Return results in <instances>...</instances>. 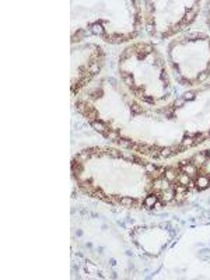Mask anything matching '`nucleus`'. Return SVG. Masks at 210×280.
I'll return each mask as SVG.
<instances>
[{
	"instance_id": "bb28decb",
	"label": "nucleus",
	"mask_w": 210,
	"mask_h": 280,
	"mask_svg": "<svg viewBox=\"0 0 210 280\" xmlns=\"http://www.w3.org/2000/svg\"><path fill=\"white\" fill-rule=\"evenodd\" d=\"M142 98H143V101H146V102H154V99L150 98V97H147V95H142Z\"/></svg>"
},
{
	"instance_id": "423d86ee",
	"label": "nucleus",
	"mask_w": 210,
	"mask_h": 280,
	"mask_svg": "<svg viewBox=\"0 0 210 280\" xmlns=\"http://www.w3.org/2000/svg\"><path fill=\"white\" fill-rule=\"evenodd\" d=\"M156 203H157V196H156V195H148V196L144 199L146 207H154Z\"/></svg>"
},
{
	"instance_id": "393cba45",
	"label": "nucleus",
	"mask_w": 210,
	"mask_h": 280,
	"mask_svg": "<svg viewBox=\"0 0 210 280\" xmlns=\"http://www.w3.org/2000/svg\"><path fill=\"white\" fill-rule=\"evenodd\" d=\"M146 168H147V171H148V172H151V171H156V165H153V164H147V167H146Z\"/></svg>"
},
{
	"instance_id": "5701e85b",
	"label": "nucleus",
	"mask_w": 210,
	"mask_h": 280,
	"mask_svg": "<svg viewBox=\"0 0 210 280\" xmlns=\"http://www.w3.org/2000/svg\"><path fill=\"white\" fill-rule=\"evenodd\" d=\"M154 28H156V24L153 23V20H150V21H148V24H147V30H148L150 32H153V30H154Z\"/></svg>"
},
{
	"instance_id": "b1692460",
	"label": "nucleus",
	"mask_w": 210,
	"mask_h": 280,
	"mask_svg": "<svg viewBox=\"0 0 210 280\" xmlns=\"http://www.w3.org/2000/svg\"><path fill=\"white\" fill-rule=\"evenodd\" d=\"M179 81L182 83L184 85H191V80H188V79H182V77H181V79H179Z\"/></svg>"
},
{
	"instance_id": "9b49d317",
	"label": "nucleus",
	"mask_w": 210,
	"mask_h": 280,
	"mask_svg": "<svg viewBox=\"0 0 210 280\" xmlns=\"http://www.w3.org/2000/svg\"><path fill=\"white\" fill-rule=\"evenodd\" d=\"M174 196H175V192H174V189H170V191L164 192L162 200H164V202H171V200L174 199Z\"/></svg>"
},
{
	"instance_id": "4468645a",
	"label": "nucleus",
	"mask_w": 210,
	"mask_h": 280,
	"mask_svg": "<svg viewBox=\"0 0 210 280\" xmlns=\"http://www.w3.org/2000/svg\"><path fill=\"white\" fill-rule=\"evenodd\" d=\"M188 183H191L189 177H188L186 174H182V175L179 177V185H185V186H188Z\"/></svg>"
},
{
	"instance_id": "dca6fc26",
	"label": "nucleus",
	"mask_w": 210,
	"mask_h": 280,
	"mask_svg": "<svg viewBox=\"0 0 210 280\" xmlns=\"http://www.w3.org/2000/svg\"><path fill=\"white\" fill-rule=\"evenodd\" d=\"M130 109H132V112H133L134 115H139V114L143 112V108H142L140 105H137V104H133V105L130 107Z\"/></svg>"
},
{
	"instance_id": "f3484780",
	"label": "nucleus",
	"mask_w": 210,
	"mask_h": 280,
	"mask_svg": "<svg viewBox=\"0 0 210 280\" xmlns=\"http://www.w3.org/2000/svg\"><path fill=\"white\" fill-rule=\"evenodd\" d=\"M184 99H185V101H192V99H195V93H192V91L185 93V94H184Z\"/></svg>"
},
{
	"instance_id": "f03ea898",
	"label": "nucleus",
	"mask_w": 210,
	"mask_h": 280,
	"mask_svg": "<svg viewBox=\"0 0 210 280\" xmlns=\"http://www.w3.org/2000/svg\"><path fill=\"white\" fill-rule=\"evenodd\" d=\"M91 126H93V129H94V130L99 132L101 134H105V133L108 132L107 125H105V123H102L101 120H93V122H91Z\"/></svg>"
},
{
	"instance_id": "cd10ccee",
	"label": "nucleus",
	"mask_w": 210,
	"mask_h": 280,
	"mask_svg": "<svg viewBox=\"0 0 210 280\" xmlns=\"http://www.w3.org/2000/svg\"><path fill=\"white\" fill-rule=\"evenodd\" d=\"M137 58H139V60L144 59V58H146V53H139V55H137Z\"/></svg>"
},
{
	"instance_id": "0eeeda50",
	"label": "nucleus",
	"mask_w": 210,
	"mask_h": 280,
	"mask_svg": "<svg viewBox=\"0 0 210 280\" xmlns=\"http://www.w3.org/2000/svg\"><path fill=\"white\" fill-rule=\"evenodd\" d=\"M181 169H182V172H184V174H186V175H189V177H193L195 172H196V169H195V167L192 164H188V165H185V167H181Z\"/></svg>"
},
{
	"instance_id": "4be33fe9",
	"label": "nucleus",
	"mask_w": 210,
	"mask_h": 280,
	"mask_svg": "<svg viewBox=\"0 0 210 280\" xmlns=\"http://www.w3.org/2000/svg\"><path fill=\"white\" fill-rule=\"evenodd\" d=\"M83 35H84V31L80 30L77 34H74V35H73V39H72V41H73V42H74V41H80V36H83Z\"/></svg>"
},
{
	"instance_id": "a211bd4d",
	"label": "nucleus",
	"mask_w": 210,
	"mask_h": 280,
	"mask_svg": "<svg viewBox=\"0 0 210 280\" xmlns=\"http://www.w3.org/2000/svg\"><path fill=\"white\" fill-rule=\"evenodd\" d=\"M101 95H102V91H101V90H94V91H91V98L97 99V98H99Z\"/></svg>"
},
{
	"instance_id": "6e6552de",
	"label": "nucleus",
	"mask_w": 210,
	"mask_h": 280,
	"mask_svg": "<svg viewBox=\"0 0 210 280\" xmlns=\"http://www.w3.org/2000/svg\"><path fill=\"white\" fill-rule=\"evenodd\" d=\"M195 16H196V11L195 10H188L186 13H185V16H184V21L186 23V24H189V23H192L195 20Z\"/></svg>"
},
{
	"instance_id": "39448f33",
	"label": "nucleus",
	"mask_w": 210,
	"mask_h": 280,
	"mask_svg": "<svg viewBox=\"0 0 210 280\" xmlns=\"http://www.w3.org/2000/svg\"><path fill=\"white\" fill-rule=\"evenodd\" d=\"M91 32L97 34V35H104V34H105V30L102 28L101 23H94V24L91 25Z\"/></svg>"
},
{
	"instance_id": "ddd939ff",
	"label": "nucleus",
	"mask_w": 210,
	"mask_h": 280,
	"mask_svg": "<svg viewBox=\"0 0 210 280\" xmlns=\"http://www.w3.org/2000/svg\"><path fill=\"white\" fill-rule=\"evenodd\" d=\"M165 179L167 181H174V179H177V174L172 169H167L165 171Z\"/></svg>"
},
{
	"instance_id": "7ed1b4c3",
	"label": "nucleus",
	"mask_w": 210,
	"mask_h": 280,
	"mask_svg": "<svg viewBox=\"0 0 210 280\" xmlns=\"http://www.w3.org/2000/svg\"><path fill=\"white\" fill-rule=\"evenodd\" d=\"M116 199H118V202H119L122 206H125V207H132V206H134V199H132V198L123 196V198H116Z\"/></svg>"
},
{
	"instance_id": "6ab92c4d",
	"label": "nucleus",
	"mask_w": 210,
	"mask_h": 280,
	"mask_svg": "<svg viewBox=\"0 0 210 280\" xmlns=\"http://www.w3.org/2000/svg\"><path fill=\"white\" fill-rule=\"evenodd\" d=\"M184 147H188V146H195V140L193 139H185L184 143H182Z\"/></svg>"
},
{
	"instance_id": "aec40b11",
	"label": "nucleus",
	"mask_w": 210,
	"mask_h": 280,
	"mask_svg": "<svg viewBox=\"0 0 210 280\" xmlns=\"http://www.w3.org/2000/svg\"><path fill=\"white\" fill-rule=\"evenodd\" d=\"M207 76H209V71H203V73H200V74L197 76V81H205V80L207 79Z\"/></svg>"
},
{
	"instance_id": "c756f323",
	"label": "nucleus",
	"mask_w": 210,
	"mask_h": 280,
	"mask_svg": "<svg viewBox=\"0 0 210 280\" xmlns=\"http://www.w3.org/2000/svg\"><path fill=\"white\" fill-rule=\"evenodd\" d=\"M209 136H210V130H209Z\"/></svg>"
},
{
	"instance_id": "f8f14e48",
	"label": "nucleus",
	"mask_w": 210,
	"mask_h": 280,
	"mask_svg": "<svg viewBox=\"0 0 210 280\" xmlns=\"http://www.w3.org/2000/svg\"><path fill=\"white\" fill-rule=\"evenodd\" d=\"M72 172H73L74 175H79L81 172V165H80V163H77L76 160L72 163Z\"/></svg>"
},
{
	"instance_id": "20e7f679",
	"label": "nucleus",
	"mask_w": 210,
	"mask_h": 280,
	"mask_svg": "<svg viewBox=\"0 0 210 280\" xmlns=\"http://www.w3.org/2000/svg\"><path fill=\"white\" fill-rule=\"evenodd\" d=\"M116 143L123 148H132V146H133V142L132 140H129V139H122V137L116 139Z\"/></svg>"
},
{
	"instance_id": "c85d7f7f",
	"label": "nucleus",
	"mask_w": 210,
	"mask_h": 280,
	"mask_svg": "<svg viewBox=\"0 0 210 280\" xmlns=\"http://www.w3.org/2000/svg\"><path fill=\"white\" fill-rule=\"evenodd\" d=\"M205 154H206V156H207V157H209V158H210V151H206Z\"/></svg>"
},
{
	"instance_id": "9d476101",
	"label": "nucleus",
	"mask_w": 210,
	"mask_h": 280,
	"mask_svg": "<svg viewBox=\"0 0 210 280\" xmlns=\"http://www.w3.org/2000/svg\"><path fill=\"white\" fill-rule=\"evenodd\" d=\"M122 77H123V83H125V84H128V85H132V87H133L134 80H133V76H132L130 73L123 71V73H122Z\"/></svg>"
},
{
	"instance_id": "1a4fd4ad",
	"label": "nucleus",
	"mask_w": 210,
	"mask_h": 280,
	"mask_svg": "<svg viewBox=\"0 0 210 280\" xmlns=\"http://www.w3.org/2000/svg\"><path fill=\"white\" fill-rule=\"evenodd\" d=\"M99 71V65H98V60H93V62H90V65H88V73L90 74H95Z\"/></svg>"
},
{
	"instance_id": "a878e982",
	"label": "nucleus",
	"mask_w": 210,
	"mask_h": 280,
	"mask_svg": "<svg viewBox=\"0 0 210 280\" xmlns=\"http://www.w3.org/2000/svg\"><path fill=\"white\" fill-rule=\"evenodd\" d=\"M153 50V48H151V45H144V53L147 55V53H150Z\"/></svg>"
},
{
	"instance_id": "7c9ffc66",
	"label": "nucleus",
	"mask_w": 210,
	"mask_h": 280,
	"mask_svg": "<svg viewBox=\"0 0 210 280\" xmlns=\"http://www.w3.org/2000/svg\"><path fill=\"white\" fill-rule=\"evenodd\" d=\"M209 66H210V63H209Z\"/></svg>"
},
{
	"instance_id": "2eb2a0df",
	"label": "nucleus",
	"mask_w": 210,
	"mask_h": 280,
	"mask_svg": "<svg viewBox=\"0 0 210 280\" xmlns=\"http://www.w3.org/2000/svg\"><path fill=\"white\" fill-rule=\"evenodd\" d=\"M107 154H108L109 157H113V158L122 157V153H121V151H118V150H115V148H111V150H108V151H107Z\"/></svg>"
},
{
	"instance_id": "f257e3e1",
	"label": "nucleus",
	"mask_w": 210,
	"mask_h": 280,
	"mask_svg": "<svg viewBox=\"0 0 210 280\" xmlns=\"http://www.w3.org/2000/svg\"><path fill=\"white\" fill-rule=\"evenodd\" d=\"M210 185V179L206 177V175H199V178L196 179V186H197V189L199 191H203V189H206L207 186Z\"/></svg>"
},
{
	"instance_id": "412c9836",
	"label": "nucleus",
	"mask_w": 210,
	"mask_h": 280,
	"mask_svg": "<svg viewBox=\"0 0 210 280\" xmlns=\"http://www.w3.org/2000/svg\"><path fill=\"white\" fill-rule=\"evenodd\" d=\"M184 104H185V99L178 98V99H175V102H174V107H175V108H181V107H184Z\"/></svg>"
}]
</instances>
